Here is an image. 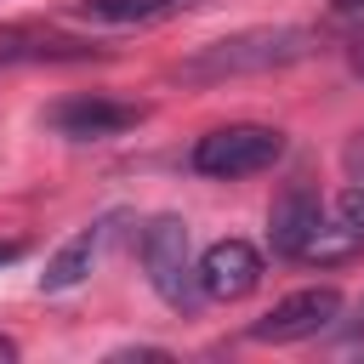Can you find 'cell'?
<instances>
[{"label": "cell", "instance_id": "1", "mask_svg": "<svg viewBox=\"0 0 364 364\" xmlns=\"http://www.w3.org/2000/svg\"><path fill=\"white\" fill-rule=\"evenodd\" d=\"M313 46H318V34L301 28V23H262V28H239V34H222L199 51H188L171 74L182 85H222V80L290 68V63L313 57Z\"/></svg>", "mask_w": 364, "mask_h": 364}, {"label": "cell", "instance_id": "2", "mask_svg": "<svg viewBox=\"0 0 364 364\" xmlns=\"http://www.w3.org/2000/svg\"><path fill=\"white\" fill-rule=\"evenodd\" d=\"M136 256H142V273L154 284V296L176 313H193L205 296H199V273H193V239H188V222L182 216H148L142 233H136Z\"/></svg>", "mask_w": 364, "mask_h": 364}, {"label": "cell", "instance_id": "3", "mask_svg": "<svg viewBox=\"0 0 364 364\" xmlns=\"http://www.w3.org/2000/svg\"><path fill=\"white\" fill-rule=\"evenodd\" d=\"M284 159V131L273 125H216L193 142L188 165L199 176H216V182H233V176H256V171H273Z\"/></svg>", "mask_w": 364, "mask_h": 364}, {"label": "cell", "instance_id": "4", "mask_svg": "<svg viewBox=\"0 0 364 364\" xmlns=\"http://www.w3.org/2000/svg\"><path fill=\"white\" fill-rule=\"evenodd\" d=\"M336 318H341V290H336V284H307V290L273 301V307L250 324V341H267V347L313 341V336L336 330Z\"/></svg>", "mask_w": 364, "mask_h": 364}, {"label": "cell", "instance_id": "5", "mask_svg": "<svg viewBox=\"0 0 364 364\" xmlns=\"http://www.w3.org/2000/svg\"><path fill=\"white\" fill-rule=\"evenodd\" d=\"M142 102H125V97H108V91H80V97H63L46 108V125L68 142H108L131 125H142Z\"/></svg>", "mask_w": 364, "mask_h": 364}, {"label": "cell", "instance_id": "6", "mask_svg": "<svg viewBox=\"0 0 364 364\" xmlns=\"http://www.w3.org/2000/svg\"><path fill=\"white\" fill-rule=\"evenodd\" d=\"M199 296L205 301H245L256 284H262V250L250 239H216L199 262Z\"/></svg>", "mask_w": 364, "mask_h": 364}, {"label": "cell", "instance_id": "7", "mask_svg": "<svg viewBox=\"0 0 364 364\" xmlns=\"http://www.w3.org/2000/svg\"><path fill=\"white\" fill-rule=\"evenodd\" d=\"M125 222V210H108V216H97V222H85L74 239H63L51 256H46V273H40V290L46 296H63V290H74V284H85L91 279V267L102 262V250H108V239H114V228Z\"/></svg>", "mask_w": 364, "mask_h": 364}, {"label": "cell", "instance_id": "8", "mask_svg": "<svg viewBox=\"0 0 364 364\" xmlns=\"http://www.w3.org/2000/svg\"><path fill=\"white\" fill-rule=\"evenodd\" d=\"M97 57L91 40L51 28V23H0V68H23V63H85Z\"/></svg>", "mask_w": 364, "mask_h": 364}, {"label": "cell", "instance_id": "9", "mask_svg": "<svg viewBox=\"0 0 364 364\" xmlns=\"http://www.w3.org/2000/svg\"><path fill=\"white\" fill-rule=\"evenodd\" d=\"M318 222H324L318 193H313L307 182H284V193H279L273 210H267V245H273V256L301 262L307 245H313V233H318Z\"/></svg>", "mask_w": 364, "mask_h": 364}, {"label": "cell", "instance_id": "10", "mask_svg": "<svg viewBox=\"0 0 364 364\" xmlns=\"http://www.w3.org/2000/svg\"><path fill=\"white\" fill-rule=\"evenodd\" d=\"M358 250H364V188H347L336 199V210H324V222H318L301 262H347Z\"/></svg>", "mask_w": 364, "mask_h": 364}, {"label": "cell", "instance_id": "11", "mask_svg": "<svg viewBox=\"0 0 364 364\" xmlns=\"http://www.w3.org/2000/svg\"><path fill=\"white\" fill-rule=\"evenodd\" d=\"M199 0H74L80 17L108 23V28H131V23H165L176 11H193Z\"/></svg>", "mask_w": 364, "mask_h": 364}, {"label": "cell", "instance_id": "12", "mask_svg": "<svg viewBox=\"0 0 364 364\" xmlns=\"http://www.w3.org/2000/svg\"><path fill=\"white\" fill-rule=\"evenodd\" d=\"M341 341H347V347H364V301H358V313L341 324Z\"/></svg>", "mask_w": 364, "mask_h": 364}, {"label": "cell", "instance_id": "13", "mask_svg": "<svg viewBox=\"0 0 364 364\" xmlns=\"http://www.w3.org/2000/svg\"><path fill=\"white\" fill-rule=\"evenodd\" d=\"M23 256V239H0V267H11Z\"/></svg>", "mask_w": 364, "mask_h": 364}, {"label": "cell", "instance_id": "14", "mask_svg": "<svg viewBox=\"0 0 364 364\" xmlns=\"http://www.w3.org/2000/svg\"><path fill=\"white\" fill-rule=\"evenodd\" d=\"M347 57H353V68H358V74H364V34H358V40H353V46H347Z\"/></svg>", "mask_w": 364, "mask_h": 364}, {"label": "cell", "instance_id": "15", "mask_svg": "<svg viewBox=\"0 0 364 364\" xmlns=\"http://www.w3.org/2000/svg\"><path fill=\"white\" fill-rule=\"evenodd\" d=\"M0 358H17V341L11 336H0Z\"/></svg>", "mask_w": 364, "mask_h": 364}, {"label": "cell", "instance_id": "16", "mask_svg": "<svg viewBox=\"0 0 364 364\" xmlns=\"http://www.w3.org/2000/svg\"><path fill=\"white\" fill-rule=\"evenodd\" d=\"M336 11H364V0H330Z\"/></svg>", "mask_w": 364, "mask_h": 364}, {"label": "cell", "instance_id": "17", "mask_svg": "<svg viewBox=\"0 0 364 364\" xmlns=\"http://www.w3.org/2000/svg\"><path fill=\"white\" fill-rule=\"evenodd\" d=\"M353 165H364V136H358V142H353Z\"/></svg>", "mask_w": 364, "mask_h": 364}]
</instances>
